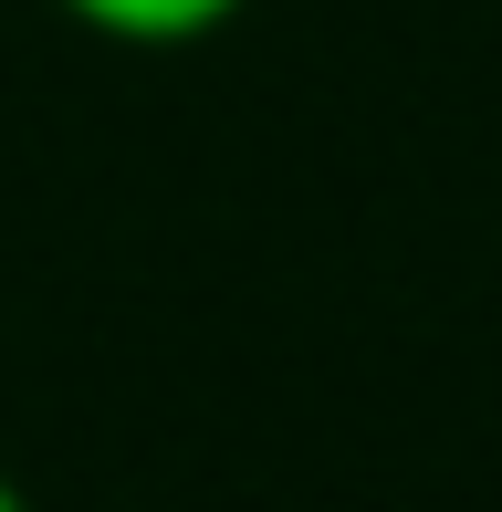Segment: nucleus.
<instances>
[{
  "label": "nucleus",
  "instance_id": "f257e3e1",
  "mask_svg": "<svg viewBox=\"0 0 502 512\" xmlns=\"http://www.w3.org/2000/svg\"><path fill=\"white\" fill-rule=\"evenodd\" d=\"M63 11H74L84 32L126 42V53H178V42H210V32H231L251 0H63Z\"/></svg>",
  "mask_w": 502,
  "mask_h": 512
},
{
  "label": "nucleus",
  "instance_id": "f03ea898",
  "mask_svg": "<svg viewBox=\"0 0 502 512\" xmlns=\"http://www.w3.org/2000/svg\"><path fill=\"white\" fill-rule=\"evenodd\" d=\"M0 512H32V502H21V492H11V481H0Z\"/></svg>",
  "mask_w": 502,
  "mask_h": 512
}]
</instances>
